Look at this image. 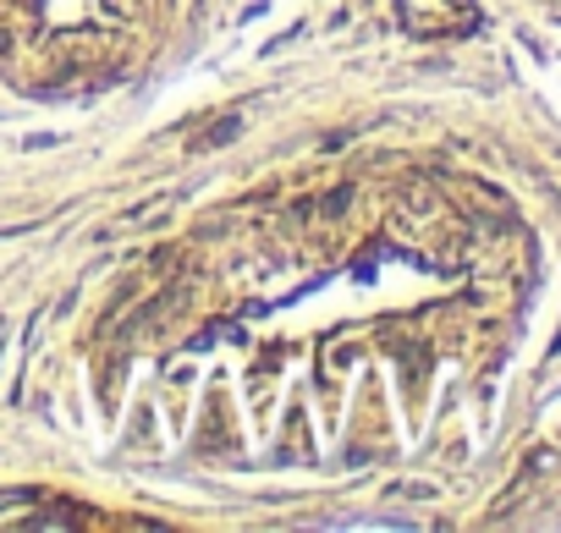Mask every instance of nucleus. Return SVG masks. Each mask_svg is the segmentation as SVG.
Here are the masks:
<instances>
[{"label": "nucleus", "mask_w": 561, "mask_h": 533, "mask_svg": "<svg viewBox=\"0 0 561 533\" xmlns=\"http://www.w3.org/2000/svg\"><path fill=\"white\" fill-rule=\"evenodd\" d=\"M396 12L408 17L413 34H446V28H462L468 0H396Z\"/></svg>", "instance_id": "nucleus-1"}, {"label": "nucleus", "mask_w": 561, "mask_h": 533, "mask_svg": "<svg viewBox=\"0 0 561 533\" xmlns=\"http://www.w3.org/2000/svg\"><path fill=\"white\" fill-rule=\"evenodd\" d=\"M237 132H243V116H226L220 127H204V132H199V143H193V154H204V149H220V143H231Z\"/></svg>", "instance_id": "nucleus-2"}]
</instances>
